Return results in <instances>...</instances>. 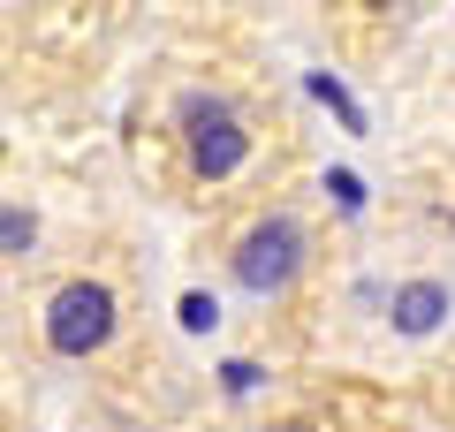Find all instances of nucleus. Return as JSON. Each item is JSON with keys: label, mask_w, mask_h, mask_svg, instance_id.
I'll list each match as a JSON object with an SVG mask.
<instances>
[{"label": "nucleus", "mask_w": 455, "mask_h": 432, "mask_svg": "<svg viewBox=\"0 0 455 432\" xmlns=\"http://www.w3.org/2000/svg\"><path fill=\"white\" fill-rule=\"evenodd\" d=\"M304 258H311L304 228H296L289 212H266V220H251L243 236H235V251H228V273H235V288H243V296L274 304V296H289V288H296Z\"/></svg>", "instance_id": "1"}, {"label": "nucleus", "mask_w": 455, "mask_h": 432, "mask_svg": "<svg viewBox=\"0 0 455 432\" xmlns=\"http://www.w3.org/2000/svg\"><path fill=\"white\" fill-rule=\"evenodd\" d=\"M175 122H182V144H190V175H197V182H228L235 167L251 160V129H243V114L228 107V99L182 92Z\"/></svg>", "instance_id": "2"}, {"label": "nucleus", "mask_w": 455, "mask_h": 432, "mask_svg": "<svg viewBox=\"0 0 455 432\" xmlns=\"http://www.w3.org/2000/svg\"><path fill=\"white\" fill-rule=\"evenodd\" d=\"M114 288L107 281H68L53 288V304H46V349L53 356H99L114 341Z\"/></svg>", "instance_id": "3"}, {"label": "nucleus", "mask_w": 455, "mask_h": 432, "mask_svg": "<svg viewBox=\"0 0 455 432\" xmlns=\"http://www.w3.org/2000/svg\"><path fill=\"white\" fill-rule=\"evenodd\" d=\"M395 334H433L440 319H448V281H403L395 288V304H387Z\"/></svg>", "instance_id": "4"}, {"label": "nucleus", "mask_w": 455, "mask_h": 432, "mask_svg": "<svg viewBox=\"0 0 455 432\" xmlns=\"http://www.w3.org/2000/svg\"><path fill=\"white\" fill-rule=\"evenodd\" d=\"M38 243V212L31 205H0V258H23Z\"/></svg>", "instance_id": "5"}, {"label": "nucleus", "mask_w": 455, "mask_h": 432, "mask_svg": "<svg viewBox=\"0 0 455 432\" xmlns=\"http://www.w3.org/2000/svg\"><path fill=\"white\" fill-rule=\"evenodd\" d=\"M311 99H326V107H334V114H341V122H349V129H364V114H357V99L341 92L334 76H311Z\"/></svg>", "instance_id": "6"}, {"label": "nucleus", "mask_w": 455, "mask_h": 432, "mask_svg": "<svg viewBox=\"0 0 455 432\" xmlns=\"http://www.w3.org/2000/svg\"><path fill=\"white\" fill-rule=\"evenodd\" d=\"M326 197H334L341 212H357V205H364V182H357V175H326Z\"/></svg>", "instance_id": "7"}, {"label": "nucleus", "mask_w": 455, "mask_h": 432, "mask_svg": "<svg viewBox=\"0 0 455 432\" xmlns=\"http://www.w3.org/2000/svg\"><path fill=\"white\" fill-rule=\"evenodd\" d=\"M212 319H220V311H212V296H182V326H197V334H205Z\"/></svg>", "instance_id": "8"}, {"label": "nucleus", "mask_w": 455, "mask_h": 432, "mask_svg": "<svg viewBox=\"0 0 455 432\" xmlns=\"http://www.w3.org/2000/svg\"><path fill=\"white\" fill-rule=\"evenodd\" d=\"M372 8H387V0H372Z\"/></svg>", "instance_id": "9"}]
</instances>
